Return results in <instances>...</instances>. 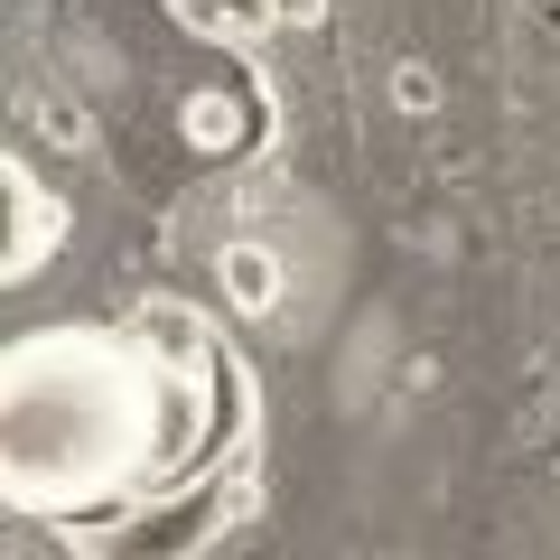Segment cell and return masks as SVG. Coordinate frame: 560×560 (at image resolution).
<instances>
[{"mask_svg":"<svg viewBox=\"0 0 560 560\" xmlns=\"http://www.w3.org/2000/svg\"><path fill=\"white\" fill-rule=\"evenodd\" d=\"M271 20H280V28H318L327 0H271Z\"/></svg>","mask_w":560,"mask_h":560,"instance_id":"cell-6","label":"cell"},{"mask_svg":"<svg viewBox=\"0 0 560 560\" xmlns=\"http://www.w3.org/2000/svg\"><path fill=\"white\" fill-rule=\"evenodd\" d=\"M393 113H440V75H430V66H393Z\"/></svg>","mask_w":560,"mask_h":560,"instance_id":"cell-5","label":"cell"},{"mask_svg":"<svg viewBox=\"0 0 560 560\" xmlns=\"http://www.w3.org/2000/svg\"><path fill=\"white\" fill-rule=\"evenodd\" d=\"M0 187H10V253H0V280L28 290V280L57 261V243H66V197H57V187H38V168H28L20 150L0 160Z\"/></svg>","mask_w":560,"mask_h":560,"instance_id":"cell-2","label":"cell"},{"mask_svg":"<svg viewBox=\"0 0 560 560\" xmlns=\"http://www.w3.org/2000/svg\"><path fill=\"white\" fill-rule=\"evenodd\" d=\"M215 300L224 308H243V318H271L280 300H290V271H280V253L261 234H234L215 253Z\"/></svg>","mask_w":560,"mask_h":560,"instance_id":"cell-3","label":"cell"},{"mask_svg":"<svg viewBox=\"0 0 560 560\" xmlns=\"http://www.w3.org/2000/svg\"><path fill=\"white\" fill-rule=\"evenodd\" d=\"M243 131H253V103H243L234 84H206V94L178 103V140H187V150H206V160L243 150Z\"/></svg>","mask_w":560,"mask_h":560,"instance_id":"cell-4","label":"cell"},{"mask_svg":"<svg viewBox=\"0 0 560 560\" xmlns=\"http://www.w3.org/2000/svg\"><path fill=\"white\" fill-rule=\"evenodd\" d=\"M224 420L234 364L178 308H140L131 327H38L0 355V495L20 514L160 495L215 458Z\"/></svg>","mask_w":560,"mask_h":560,"instance_id":"cell-1","label":"cell"}]
</instances>
